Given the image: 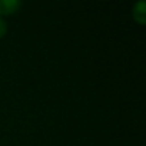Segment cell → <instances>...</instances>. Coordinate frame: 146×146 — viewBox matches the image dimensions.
Wrapping results in <instances>:
<instances>
[{"instance_id": "7a4b0ae2", "label": "cell", "mask_w": 146, "mask_h": 146, "mask_svg": "<svg viewBox=\"0 0 146 146\" xmlns=\"http://www.w3.org/2000/svg\"><path fill=\"white\" fill-rule=\"evenodd\" d=\"M145 2H139L137 5H135L133 7V17L137 20V23L140 25H145V20H146V9H145Z\"/></svg>"}, {"instance_id": "6da1fadb", "label": "cell", "mask_w": 146, "mask_h": 146, "mask_svg": "<svg viewBox=\"0 0 146 146\" xmlns=\"http://www.w3.org/2000/svg\"><path fill=\"white\" fill-rule=\"evenodd\" d=\"M20 6L19 0H0V15H13Z\"/></svg>"}, {"instance_id": "3957f363", "label": "cell", "mask_w": 146, "mask_h": 146, "mask_svg": "<svg viewBox=\"0 0 146 146\" xmlns=\"http://www.w3.org/2000/svg\"><path fill=\"white\" fill-rule=\"evenodd\" d=\"M6 32H7V25H6V22L2 17H0V39L6 35Z\"/></svg>"}]
</instances>
